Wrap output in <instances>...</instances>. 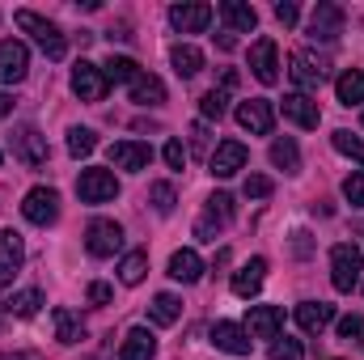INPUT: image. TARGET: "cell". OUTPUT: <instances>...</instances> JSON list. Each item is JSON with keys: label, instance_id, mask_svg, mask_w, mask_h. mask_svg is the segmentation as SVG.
Returning <instances> with one entry per match:
<instances>
[{"label": "cell", "instance_id": "obj_42", "mask_svg": "<svg viewBox=\"0 0 364 360\" xmlns=\"http://www.w3.org/2000/svg\"><path fill=\"white\" fill-rule=\"evenodd\" d=\"M343 199L352 208H364V174H352V179L343 182Z\"/></svg>", "mask_w": 364, "mask_h": 360}, {"label": "cell", "instance_id": "obj_13", "mask_svg": "<svg viewBox=\"0 0 364 360\" xmlns=\"http://www.w3.org/2000/svg\"><path fill=\"white\" fill-rule=\"evenodd\" d=\"M149 162H153V149L140 144V140H114V144H110V166H114V170L140 174V170H149Z\"/></svg>", "mask_w": 364, "mask_h": 360}, {"label": "cell", "instance_id": "obj_23", "mask_svg": "<svg viewBox=\"0 0 364 360\" xmlns=\"http://www.w3.org/2000/svg\"><path fill=\"white\" fill-rule=\"evenodd\" d=\"M153 356H157V339H153L144 327H136V331L123 335V344H119V360H153Z\"/></svg>", "mask_w": 364, "mask_h": 360}, {"label": "cell", "instance_id": "obj_19", "mask_svg": "<svg viewBox=\"0 0 364 360\" xmlns=\"http://www.w3.org/2000/svg\"><path fill=\"white\" fill-rule=\"evenodd\" d=\"M21 259H26L21 238H17L13 229H0V288L13 284V275L21 271Z\"/></svg>", "mask_w": 364, "mask_h": 360}, {"label": "cell", "instance_id": "obj_49", "mask_svg": "<svg viewBox=\"0 0 364 360\" xmlns=\"http://www.w3.org/2000/svg\"><path fill=\"white\" fill-rule=\"evenodd\" d=\"M0 360H43L38 352H21V356H9V352H0Z\"/></svg>", "mask_w": 364, "mask_h": 360}, {"label": "cell", "instance_id": "obj_10", "mask_svg": "<svg viewBox=\"0 0 364 360\" xmlns=\"http://www.w3.org/2000/svg\"><path fill=\"white\" fill-rule=\"evenodd\" d=\"M26 73H30V51H26V43L4 38V43H0V85H17V81H26Z\"/></svg>", "mask_w": 364, "mask_h": 360}, {"label": "cell", "instance_id": "obj_31", "mask_svg": "<svg viewBox=\"0 0 364 360\" xmlns=\"http://www.w3.org/2000/svg\"><path fill=\"white\" fill-rule=\"evenodd\" d=\"M272 166L275 170H284V174H296V170H301V149H296L288 136L272 144Z\"/></svg>", "mask_w": 364, "mask_h": 360}, {"label": "cell", "instance_id": "obj_14", "mask_svg": "<svg viewBox=\"0 0 364 360\" xmlns=\"http://www.w3.org/2000/svg\"><path fill=\"white\" fill-rule=\"evenodd\" d=\"M279 110H284V119H292V123L305 127V132H314V127L322 123V110H318V102H314L309 93H284Z\"/></svg>", "mask_w": 364, "mask_h": 360}, {"label": "cell", "instance_id": "obj_44", "mask_svg": "<svg viewBox=\"0 0 364 360\" xmlns=\"http://www.w3.org/2000/svg\"><path fill=\"white\" fill-rule=\"evenodd\" d=\"M85 297H90V305H110V301H114V288H110V284H102V280H93Z\"/></svg>", "mask_w": 364, "mask_h": 360}, {"label": "cell", "instance_id": "obj_38", "mask_svg": "<svg viewBox=\"0 0 364 360\" xmlns=\"http://www.w3.org/2000/svg\"><path fill=\"white\" fill-rule=\"evenodd\" d=\"M225 102H229V93H225V90H208L203 97H199L203 119H220V115H225Z\"/></svg>", "mask_w": 364, "mask_h": 360}, {"label": "cell", "instance_id": "obj_3", "mask_svg": "<svg viewBox=\"0 0 364 360\" xmlns=\"http://www.w3.org/2000/svg\"><path fill=\"white\" fill-rule=\"evenodd\" d=\"M21 216H26L30 225H38V229L55 225V221H60V195H55L51 186H34V191H26V199H21Z\"/></svg>", "mask_w": 364, "mask_h": 360}, {"label": "cell", "instance_id": "obj_16", "mask_svg": "<svg viewBox=\"0 0 364 360\" xmlns=\"http://www.w3.org/2000/svg\"><path fill=\"white\" fill-rule=\"evenodd\" d=\"M250 73L263 81V85H275L279 81V51H275V38H259L250 47Z\"/></svg>", "mask_w": 364, "mask_h": 360}, {"label": "cell", "instance_id": "obj_39", "mask_svg": "<svg viewBox=\"0 0 364 360\" xmlns=\"http://www.w3.org/2000/svg\"><path fill=\"white\" fill-rule=\"evenodd\" d=\"M339 339H348V344H364V314H348V318H339Z\"/></svg>", "mask_w": 364, "mask_h": 360}, {"label": "cell", "instance_id": "obj_12", "mask_svg": "<svg viewBox=\"0 0 364 360\" xmlns=\"http://www.w3.org/2000/svg\"><path fill=\"white\" fill-rule=\"evenodd\" d=\"M339 34H343V9L331 4V0H322L314 9V17H309V38L314 43H335Z\"/></svg>", "mask_w": 364, "mask_h": 360}, {"label": "cell", "instance_id": "obj_28", "mask_svg": "<svg viewBox=\"0 0 364 360\" xmlns=\"http://www.w3.org/2000/svg\"><path fill=\"white\" fill-rule=\"evenodd\" d=\"M102 73H106L110 85H132V81L140 77V64H136L132 55H110V60L102 64Z\"/></svg>", "mask_w": 364, "mask_h": 360}, {"label": "cell", "instance_id": "obj_30", "mask_svg": "<svg viewBox=\"0 0 364 360\" xmlns=\"http://www.w3.org/2000/svg\"><path fill=\"white\" fill-rule=\"evenodd\" d=\"M38 305H43V292H38V288H21V292H13V297L4 301V314L34 318V314H38Z\"/></svg>", "mask_w": 364, "mask_h": 360}, {"label": "cell", "instance_id": "obj_26", "mask_svg": "<svg viewBox=\"0 0 364 360\" xmlns=\"http://www.w3.org/2000/svg\"><path fill=\"white\" fill-rule=\"evenodd\" d=\"M170 275H174L178 284H195V280L203 275V259H199L195 250H174V255H170Z\"/></svg>", "mask_w": 364, "mask_h": 360}, {"label": "cell", "instance_id": "obj_48", "mask_svg": "<svg viewBox=\"0 0 364 360\" xmlns=\"http://www.w3.org/2000/svg\"><path fill=\"white\" fill-rule=\"evenodd\" d=\"M9 115H13V93L0 90V119H9Z\"/></svg>", "mask_w": 364, "mask_h": 360}, {"label": "cell", "instance_id": "obj_8", "mask_svg": "<svg viewBox=\"0 0 364 360\" xmlns=\"http://www.w3.org/2000/svg\"><path fill=\"white\" fill-rule=\"evenodd\" d=\"M106 90H110V81H106V73L97 64H90V60H77L73 64V93L81 102H102Z\"/></svg>", "mask_w": 364, "mask_h": 360}, {"label": "cell", "instance_id": "obj_24", "mask_svg": "<svg viewBox=\"0 0 364 360\" xmlns=\"http://www.w3.org/2000/svg\"><path fill=\"white\" fill-rule=\"evenodd\" d=\"M170 64H174V73H178L182 81H191V77H199V68H203V51L191 47V43H178V47L170 51Z\"/></svg>", "mask_w": 364, "mask_h": 360}, {"label": "cell", "instance_id": "obj_17", "mask_svg": "<svg viewBox=\"0 0 364 360\" xmlns=\"http://www.w3.org/2000/svg\"><path fill=\"white\" fill-rule=\"evenodd\" d=\"M212 344L220 348V352H229V356H250V335H246V327H237V322H216L212 327Z\"/></svg>", "mask_w": 364, "mask_h": 360}, {"label": "cell", "instance_id": "obj_9", "mask_svg": "<svg viewBox=\"0 0 364 360\" xmlns=\"http://www.w3.org/2000/svg\"><path fill=\"white\" fill-rule=\"evenodd\" d=\"M237 123H242L250 136H272L275 106L267 97H246V102H237Z\"/></svg>", "mask_w": 364, "mask_h": 360}, {"label": "cell", "instance_id": "obj_15", "mask_svg": "<svg viewBox=\"0 0 364 360\" xmlns=\"http://www.w3.org/2000/svg\"><path fill=\"white\" fill-rule=\"evenodd\" d=\"M208 21H212V4H203V0H186V4L170 9V26L182 34H199V30H208Z\"/></svg>", "mask_w": 364, "mask_h": 360}, {"label": "cell", "instance_id": "obj_20", "mask_svg": "<svg viewBox=\"0 0 364 360\" xmlns=\"http://www.w3.org/2000/svg\"><path fill=\"white\" fill-rule=\"evenodd\" d=\"M263 275H267V259H250V263H242V268L233 271V292H237L242 301L259 297V288H263Z\"/></svg>", "mask_w": 364, "mask_h": 360}, {"label": "cell", "instance_id": "obj_43", "mask_svg": "<svg viewBox=\"0 0 364 360\" xmlns=\"http://www.w3.org/2000/svg\"><path fill=\"white\" fill-rule=\"evenodd\" d=\"M161 157H166V166H170V170H182V166H186V149H182V140H166Z\"/></svg>", "mask_w": 364, "mask_h": 360}, {"label": "cell", "instance_id": "obj_37", "mask_svg": "<svg viewBox=\"0 0 364 360\" xmlns=\"http://www.w3.org/2000/svg\"><path fill=\"white\" fill-rule=\"evenodd\" d=\"M331 144H335L343 157H352V162H360V166H364V140H356L352 132H335V136H331Z\"/></svg>", "mask_w": 364, "mask_h": 360}, {"label": "cell", "instance_id": "obj_25", "mask_svg": "<svg viewBox=\"0 0 364 360\" xmlns=\"http://www.w3.org/2000/svg\"><path fill=\"white\" fill-rule=\"evenodd\" d=\"M127 90H132V102H136V106H161V102H166V85H161L157 77H149V73H140Z\"/></svg>", "mask_w": 364, "mask_h": 360}, {"label": "cell", "instance_id": "obj_2", "mask_svg": "<svg viewBox=\"0 0 364 360\" xmlns=\"http://www.w3.org/2000/svg\"><path fill=\"white\" fill-rule=\"evenodd\" d=\"M13 157H17L21 166H30V170L47 166V157H51V149H47V136H43L38 127L21 123V127L13 132Z\"/></svg>", "mask_w": 364, "mask_h": 360}, {"label": "cell", "instance_id": "obj_21", "mask_svg": "<svg viewBox=\"0 0 364 360\" xmlns=\"http://www.w3.org/2000/svg\"><path fill=\"white\" fill-rule=\"evenodd\" d=\"M220 17H225L229 34H250V30L259 26V13H255V4H246V0H225V4H220Z\"/></svg>", "mask_w": 364, "mask_h": 360}, {"label": "cell", "instance_id": "obj_11", "mask_svg": "<svg viewBox=\"0 0 364 360\" xmlns=\"http://www.w3.org/2000/svg\"><path fill=\"white\" fill-rule=\"evenodd\" d=\"M288 73H292V81H296V93H305V90H318L322 81H326V64L314 55V51H292L288 55Z\"/></svg>", "mask_w": 364, "mask_h": 360}, {"label": "cell", "instance_id": "obj_33", "mask_svg": "<svg viewBox=\"0 0 364 360\" xmlns=\"http://www.w3.org/2000/svg\"><path fill=\"white\" fill-rule=\"evenodd\" d=\"M335 93H339V102H343V106L364 102V73H360V68L343 73V77H339V85H335Z\"/></svg>", "mask_w": 364, "mask_h": 360}, {"label": "cell", "instance_id": "obj_7", "mask_svg": "<svg viewBox=\"0 0 364 360\" xmlns=\"http://www.w3.org/2000/svg\"><path fill=\"white\" fill-rule=\"evenodd\" d=\"M246 162H250V153L242 140H220L208 157V170H212V179H233L237 170H246Z\"/></svg>", "mask_w": 364, "mask_h": 360}, {"label": "cell", "instance_id": "obj_46", "mask_svg": "<svg viewBox=\"0 0 364 360\" xmlns=\"http://www.w3.org/2000/svg\"><path fill=\"white\" fill-rule=\"evenodd\" d=\"M292 250H296V255L305 259V255L314 250V242H309V233H292Z\"/></svg>", "mask_w": 364, "mask_h": 360}, {"label": "cell", "instance_id": "obj_34", "mask_svg": "<svg viewBox=\"0 0 364 360\" xmlns=\"http://www.w3.org/2000/svg\"><path fill=\"white\" fill-rule=\"evenodd\" d=\"M233 212H237V208H233V195H225V191H216V195L208 199V212H203V216H212V221H216V225L225 229V225L233 221Z\"/></svg>", "mask_w": 364, "mask_h": 360}, {"label": "cell", "instance_id": "obj_36", "mask_svg": "<svg viewBox=\"0 0 364 360\" xmlns=\"http://www.w3.org/2000/svg\"><path fill=\"white\" fill-rule=\"evenodd\" d=\"M93 149H97V136H93L90 127H73L68 132V153L73 157H90Z\"/></svg>", "mask_w": 364, "mask_h": 360}, {"label": "cell", "instance_id": "obj_6", "mask_svg": "<svg viewBox=\"0 0 364 360\" xmlns=\"http://www.w3.org/2000/svg\"><path fill=\"white\" fill-rule=\"evenodd\" d=\"M77 195H81V203H110L114 195H119V179L110 174V170H81V179H77Z\"/></svg>", "mask_w": 364, "mask_h": 360}, {"label": "cell", "instance_id": "obj_40", "mask_svg": "<svg viewBox=\"0 0 364 360\" xmlns=\"http://www.w3.org/2000/svg\"><path fill=\"white\" fill-rule=\"evenodd\" d=\"M301 356H305V348H301L296 339H288V335L272 344V360H301Z\"/></svg>", "mask_w": 364, "mask_h": 360}, {"label": "cell", "instance_id": "obj_47", "mask_svg": "<svg viewBox=\"0 0 364 360\" xmlns=\"http://www.w3.org/2000/svg\"><path fill=\"white\" fill-rule=\"evenodd\" d=\"M191 144H195V149H208V127H203V123L191 127Z\"/></svg>", "mask_w": 364, "mask_h": 360}, {"label": "cell", "instance_id": "obj_18", "mask_svg": "<svg viewBox=\"0 0 364 360\" xmlns=\"http://www.w3.org/2000/svg\"><path fill=\"white\" fill-rule=\"evenodd\" d=\"M279 327H284V309L279 305H255L250 322H246V335H255V339H279Z\"/></svg>", "mask_w": 364, "mask_h": 360}, {"label": "cell", "instance_id": "obj_35", "mask_svg": "<svg viewBox=\"0 0 364 360\" xmlns=\"http://www.w3.org/2000/svg\"><path fill=\"white\" fill-rule=\"evenodd\" d=\"M149 203H153L161 216H170V212H174V203H178V195H174V186H170V182H153V186H149Z\"/></svg>", "mask_w": 364, "mask_h": 360}, {"label": "cell", "instance_id": "obj_45", "mask_svg": "<svg viewBox=\"0 0 364 360\" xmlns=\"http://www.w3.org/2000/svg\"><path fill=\"white\" fill-rule=\"evenodd\" d=\"M296 17H301V13H296L292 0H279V4H275V21H279V26H296Z\"/></svg>", "mask_w": 364, "mask_h": 360}, {"label": "cell", "instance_id": "obj_5", "mask_svg": "<svg viewBox=\"0 0 364 360\" xmlns=\"http://www.w3.org/2000/svg\"><path fill=\"white\" fill-rule=\"evenodd\" d=\"M331 284H335L339 292H352V288L360 284V250H356V246L339 242V246L331 250Z\"/></svg>", "mask_w": 364, "mask_h": 360}, {"label": "cell", "instance_id": "obj_29", "mask_svg": "<svg viewBox=\"0 0 364 360\" xmlns=\"http://www.w3.org/2000/svg\"><path fill=\"white\" fill-rule=\"evenodd\" d=\"M51 322H55V339H60V344H81V339H85V322H81L73 309H55Z\"/></svg>", "mask_w": 364, "mask_h": 360}, {"label": "cell", "instance_id": "obj_1", "mask_svg": "<svg viewBox=\"0 0 364 360\" xmlns=\"http://www.w3.org/2000/svg\"><path fill=\"white\" fill-rule=\"evenodd\" d=\"M17 26L34 38V47H38L47 60H64V55H68V38L60 34V26H55V21H47V17H38V13L21 9V13H17Z\"/></svg>", "mask_w": 364, "mask_h": 360}, {"label": "cell", "instance_id": "obj_27", "mask_svg": "<svg viewBox=\"0 0 364 360\" xmlns=\"http://www.w3.org/2000/svg\"><path fill=\"white\" fill-rule=\"evenodd\" d=\"M149 318H153L157 327H174V322L182 318V301L174 297V292H157L153 305H149Z\"/></svg>", "mask_w": 364, "mask_h": 360}, {"label": "cell", "instance_id": "obj_4", "mask_svg": "<svg viewBox=\"0 0 364 360\" xmlns=\"http://www.w3.org/2000/svg\"><path fill=\"white\" fill-rule=\"evenodd\" d=\"M85 250H90L93 259H110L114 250H123V225H119V221H106V216L90 221V229H85Z\"/></svg>", "mask_w": 364, "mask_h": 360}, {"label": "cell", "instance_id": "obj_41", "mask_svg": "<svg viewBox=\"0 0 364 360\" xmlns=\"http://www.w3.org/2000/svg\"><path fill=\"white\" fill-rule=\"evenodd\" d=\"M272 191H275V182L267 179V174H250V179H246V199H267Z\"/></svg>", "mask_w": 364, "mask_h": 360}, {"label": "cell", "instance_id": "obj_32", "mask_svg": "<svg viewBox=\"0 0 364 360\" xmlns=\"http://www.w3.org/2000/svg\"><path fill=\"white\" fill-rule=\"evenodd\" d=\"M149 275V250H132V255H123V263H119V280L132 288V284H140Z\"/></svg>", "mask_w": 364, "mask_h": 360}, {"label": "cell", "instance_id": "obj_22", "mask_svg": "<svg viewBox=\"0 0 364 360\" xmlns=\"http://www.w3.org/2000/svg\"><path fill=\"white\" fill-rule=\"evenodd\" d=\"M331 322H335V305H326V301H301V305H296V327H301V331L318 335V331L331 327Z\"/></svg>", "mask_w": 364, "mask_h": 360}]
</instances>
